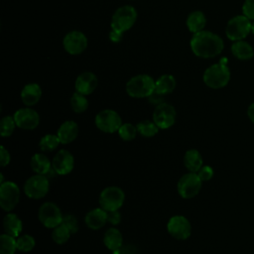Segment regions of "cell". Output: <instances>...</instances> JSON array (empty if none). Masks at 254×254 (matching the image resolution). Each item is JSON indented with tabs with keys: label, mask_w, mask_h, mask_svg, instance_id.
<instances>
[{
	"label": "cell",
	"mask_w": 254,
	"mask_h": 254,
	"mask_svg": "<svg viewBox=\"0 0 254 254\" xmlns=\"http://www.w3.org/2000/svg\"><path fill=\"white\" fill-rule=\"evenodd\" d=\"M10 163V154L8 150L5 149L4 146L0 147V165L1 167H5Z\"/></svg>",
	"instance_id": "obj_40"
},
{
	"label": "cell",
	"mask_w": 254,
	"mask_h": 254,
	"mask_svg": "<svg viewBox=\"0 0 254 254\" xmlns=\"http://www.w3.org/2000/svg\"><path fill=\"white\" fill-rule=\"evenodd\" d=\"M109 40L113 43H119L122 38H123V34L122 33H119V32H116L114 30H110L109 32Z\"/></svg>",
	"instance_id": "obj_42"
},
{
	"label": "cell",
	"mask_w": 254,
	"mask_h": 254,
	"mask_svg": "<svg viewBox=\"0 0 254 254\" xmlns=\"http://www.w3.org/2000/svg\"><path fill=\"white\" fill-rule=\"evenodd\" d=\"M121 220V214L118 210L107 211V221L113 225H116Z\"/></svg>",
	"instance_id": "obj_39"
},
{
	"label": "cell",
	"mask_w": 254,
	"mask_h": 254,
	"mask_svg": "<svg viewBox=\"0 0 254 254\" xmlns=\"http://www.w3.org/2000/svg\"><path fill=\"white\" fill-rule=\"evenodd\" d=\"M53 229L52 238L57 244H64L69 239L71 232L64 223H61Z\"/></svg>",
	"instance_id": "obj_32"
},
{
	"label": "cell",
	"mask_w": 254,
	"mask_h": 254,
	"mask_svg": "<svg viewBox=\"0 0 254 254\" xmlns=\"http://www.w3.org/2000/svg\"><path fill=\"white\" fill-rule=\"evenodd\" d=\"M252 23L244 15H237L231 18L225 28L226 37L233 41H240L245 39L251 32Z\"/></svg>",
	"instance_id": "obj_5"
},
{
	"label": "cell",
	"mask_w": 254,
	"mask_h": 254,
	"mask_svg": "<svg viewBox=\"0 0 254 254\" xmlns=\"http://www.w3.org/2000/svg\"><path fill=\"white\" fill-rule=\"evenodd\" d=\"M35 239L29 234L19 235L17 238V248L21 252H30L35 247Z\"/></svg>",
	"instance_id": "obj_33"
},
{
	"label": "cell",
	"mask_w": 254,
	"mask_h": 254,
	"mask_svg": "<svg viewBox=\"0 0 254 254\" xmlns=\"http://www.w3.org/2000/svg\"><path fill=\"white\" fill-rule=\"evenodd\" d=\"M3 227L5 233L13 237H18L23 229V223L17 214L8 213L3 219Z\"/></svg>",
	"instance_id": "obj_22"
},
{
	"label": "cell",
	"mask_w": 254,
	"mask_h": 254,
	"mask_svg": "<svg viewBox=\"0 0 254 254\" xmlns=\"http://www.w3.org/2000/svg\"><path fill=\"white\" fill-rule=\"evenodd\" d=\"M137 20V11L131 5H124L116 9L111 18V30L124 34L133 27Z\"/></svg>",
	"instance_id": "obj_4"
},
{
	"label": "cell",
	"mask_w": 254,
	"mask_h": 254,
	"mask_svg": "<svg viewBox=\"0 0 254 254\" xmlns=\"http://www.w3.org/2000/svg\"><path fill=\"white\" fill-rule=\"evenodd\" d=\"M167 229L169 234L178 240H186L191 233L190 222L183 215L172 216L167 223Z\"/></svg>",
	"instance_id": "obj_13"
},
{
	"label": "cell",
	"mask_w": 254,
	"mask_h": 254,
	"mask_svg": "<svg viewBox=\"0 0 254 254\" xmlns=\"http://www.w3.org/2000/svg\"><path fill=\"white\" fill-rule=\"evenodd\" d=\"M251 32L254 34V23H252V26H251Z\"/></svg>",
	"instance_id": "obj_44"
},
{
	"label": "cell",
	"mask_w": 254,
	"mask_h": 254,
	"mask_svg": "<svg viewBox=\"0 0 254 254\" xmlns=\"http://www.w3.org/2000/svg\"><path fill=\"white\" fill-rule=\"evenodd\" d=\"M226 62V59H222L218 64H214L204 70L202 79L206 86L219 89L227 85L230 80V70Z\"/></svg>",
	"instance_id": "obj_2"
},
{
	"label": "cell",
	"mask_w": 254,
	"mask_h": 254,
	"mask_svg": "<svg viewBox=\"0 0 254 254\" xmlns=\"http://www.w3.org/2000/svg\"><path fill=\"white\" fill-rule=\"evenodd\" d=\"M60 144H61V141L58 135L47 134L44 137H42V139L40 140L39 146H40V149L44 152H52L56 150Z\"/></svg>",
	"instance_id": "obj_30"
},
{
	"label": "cell",
	"mask_w": 254,
	"mask_h": 254,
	"mask_svg": "<svg viewBox=\"0 0 254 254\" xmlns=\"http://www.w3.org/2000/svg\"><path fill=\"white\" fill-rule=\"evenodd\" d=\"M202 182H207L213 177V169L210 166H202L196 173Z\"/></svg>",
	"instance_id": "obj_37"
},
{
	"label": "cell",
	"mask_w": 254,
	"mask_h": 254,
	"mask_svg": "<svg viewBox=\"0 0 254 254\" xmlns=\"http://www.w3.org/2000/svg\"><path fill=\"white\" fill-rule=\"evenodd\" d=\"M20 190L13 182H4L0 186V205L3 210H12L19 202Z\"/></svg>",
	"instance_id": "obj_11"
},
{
	"label": "cell",
	"mask_w": 254,
	"mask_h": 254,
	"mask_svg": "<svg viewBox=\"0 0 254 254\" xmlns=\"http://www.w3.org/2000/svg\"><path fill=\"white\" fill-rule=\"evenodd\" d=\"M49 188V179L44 175L36 174L26 181L24 185V191L28 197L39 199L48 193Z\"/></svg>",
	"instance_id": "obj_8"
},
{
	"label": "cell",
	"mask_w": 254,
	"mask_h": 254,
	"mask_svg": "<svg viewBox=\"0 0 254 254\" xmlns=\"http://www.w3.org/2000/svg\"><path fill=\"white\" fill-rule=\"evenodd\" d=\"M186 23L189 31L195 34L203 30L206 24V18L201 11H193L189 14Z\"/></svg>",
	"instance_id": "obj_24"
},
{
	"label": "cell",
	"mask_w": 254,
	"mask_h": 254,
	"mask_svg": "<svg viewBox=\"0 0 254 254\" xmlns=\"http://www.w3.org/2000/svg\"><path fill=\"white\" fill-rule=\"evenodd\" d=\"M125 199L124 191L119 187H107L99 195V205L106 211L118 210Z\"/></svg>",
	"instance_id": "obj_6"
},
{
	"label": "cell",
	"mask_w": 254,
	"mask_h": 254,
	"mask_svg": "<svg viewBox=\"0 0 254 254\" xmlns=\"http://www.w3.org/2000/svg\"><path fill=\"white\" fill-rule=\"evenodd\" d=\"M42 96V89L38 83H28L21 91V99L27 106L37 104Z\"/></svg>",
	"instance_id": "obj_20"
},
{
	"label": "cell",
	"mask_w": 254,
	"mask_h": 254,
	"mask_svg": "<svg viewBox=\"0 0 254 254\" xmlns=\"http://www.w3.org/2000/svg\"><path fill=\"white\" fill-rule=\"evenodd\" d=\"M17 248V240L15 237L5 233L0 236V254H15Z\"/></svg>",
	"instance_id": "obj_28"
},
{
	"label": "cell",
	"mask_w": 254,
	"mask_h": 254,
	"mask_svg": "<svg viewBox=\"0 0 254 254\" xmlns=\"http://www.w3.org/2000/svg\"><path fill=\"white\" fill-rule=\"evenodd\" d=\"M13 117L16 125L24 130H33L37 128L40 123V115L36 110L30 107L18 109Z\"/></svg>",
	"instance_id": "obj_15"
},
{
	"label": "cell",
	"mask_w": 254,
	"mask_h": 254,
	"mask_svg": "<svg viewBox=\"0 0 254 254\" xmlns=\"http://www.w3.org/2000/svg\"><path fill=\"white\" fill-rule=\"evenodd\" d=\"M16 122L13 116H5L0 121V134L2 137H8L12 135L15 129Z\"/></svg>",
	"instance_id": "obj_34"
},
{
	"label": "cell",
	"mask_w": 254,
	"mask_h": 254,
	"mask_svg": "<svg viewBox=\"0 0 254 254\" xmlns=\"http://www.w3.org/2000/svg\"><path fill=\"white\" fill-rule=\"evenodd\" d=\"M202 181L196 173L185 174L178 182V192L183 198H191L198 194Z\"/></svg>",
	"instance_id": "obj_7"
},
{
	"label": "cell",
	"mask_w": 254,
	"mask_h": 254,
	"mask_svg": "<svg viewBox=\"0 0 254 254\" xmlns=\"http://www.w3.org/2000/svg\"><path fill=\"white\" fill-rule=\"evenodd\" d=\"M97 83H98L97 77L93 72L84 71L80 73L75 79V83H74L75 91L83 95L91 94L97 87Z\"/></svg>",
	"instance_id": "obj_17"
},
{
	"label": "cell",
	"mask_w": 254,
	"mask_h": 254,
	"mask_svg": "<svg viewBox=\"0 0 254 254\" xmlns=\"http://www.w3.org/2000/svg\"><path fill=\"white\" fill-rule=\"evenodd\" d=\"M155 91V80L149 74H137L126 83V92L134 98L149 97Z\"/></svg>",
	"instance_id": "obj_3"
},
{
	"label": "cell",
	"mask_w": 254,
	"mask_h": 254,
	"mask_svg": "<svg viewBox=\"0 0 254 254\" xmlns=\"http://www.w3.org/2000/svg\"><path fill=\"white\" fill-rule=\"evenodd\" d=\"M192 53L202 59H210L218 56L223 48V40L216 34L209 31H200L193 34L190 42Z\"/></svg>",
	"instance_id": "obj_1"
},
{
	"label": "cell",
	"mask_w": 254,
	"mask_h": 254,
	"mask_svg": "<svg viewBox=\"0 0 254 254\" xmlns=\"http://www.w3.org/2000/svg\"><path fill=\"white\" fill-rule=\"evenodd\" d=\"M31 168L36 174L47 176L52 171L53 166L46 155L37 153L31 159Z\"/></svg>",
	"instance_id": "obj_21"
},
{
	"label": "cell",
	"mask_w": 254,
	"mask_h": 254,
	"mask_svg": "<svg viewBox=\"0 0 254 254\" xmlns=\"http://www.w3.org/2000/svg\"><path fill=\"white\" fill-rule=\"evenodd\" d=\"M247 115H248V118L250 119V121H251L252 123H254V103H251V104L248 106Z\"/></svg>",
	"instance_id": "obj_43"
},
{
	"label": "cell",
	"mask_w": 254,
	"mask_h": 254,
	"mask_svg": "<svg viewBox=\"0 0 254 254\" xmlns=\"http://www.w3.org/2000/svg\"><path fill=\"white\" fill-rule=\"evenodd\" d=\"M163 96H164V95L159 94V93H157L156 91H154V92L148 97V99H149V101H150L151 103H154V104L159 105V104H161V103L164 102V97H163Z\"/></svg>",
	"instance_id": "obj_41"
},
{
	"label": "cell",
	"mask_w": 254,
	"mask_h": 254,
	"mask_svg": "<svg viewBox=\"0 0 254 254\" xmlns=\"http://www.w3.org/2000/svg\"><path fill=\"white\" fill-rule=\"evenodd\" d=\"M84 221L90 229H100L107 222V211L101 207L93 208L87 212Z\"/></svg>",
	"instance_id": "obj_19"
},
{
	"label": "cell",
	"mask_w": 254,
	"mask_h": 254,
	"mask_svg": "<svg viewBox=\"0 0 254 254\" xmlns=\"http://www.w3.org/2000/svg\"><path fill=\"white\" fill-rule=\"evenodd\" d=\"M52 166L58 175H67L74 167V159L67 150L59 151L52 161Z\"/></svg>",
	"instance_id": "obj_16"
},
{
	"label": "cell",
	"mask_w": 254,
	"mask_h": 254,
	"mask_svg": "<svg viewBox=\"0 0 254 254\" xmlns=\"http://www.w3.org/2000/svg\"><path fill=\"white\" fill-rule=\"evenodd\" d=\"M40 222L47 228H55L63 221V214L59 206L51 201L44 202L38 212Z\"/></svg>",
	"instance_id": "obj_9"
},
{
	"label": "cell",
	"mask_w": 254,
	"mask_h": 254,
	"mask_svg": "<svg viewBox=\"0 0 254 254\" xmlns=\"http://www.w3.org/2000/svg\"><path fill=\"white\" fill-rule=\"evenodd\" d=\"M202 157L197 150L190 149L186 152L184 156V164L190 172L197 173L198 170L202 167Z\"/></svg>",
	"instance_id": "obj_26"
},
{
	"label": "cell",
	"mask_w": 254,
	"mask_h": 254,
	"mask_svg": "<svg viewBox=\"0 0 254 254\" xmlns=\"http://www.w3.org/2000/svg\"><path fill=\"white\" fill-rule=\"evenodd\" d=\"M231 52L235 58L242 61L250 60L254 56V51L251 45L243 40L234 42L231 46Z\"/></svg>",
	"instance_id": "obj_25"
},
{
	"label": "cell",
	"mask_w": 254,
	"mask_h": 254,
	"mask_svg": "<svg viewBox=\"0 0 254 254\" xmlns=\"http://www.w3.org/2000/svg\"><path fill=\"white\" fill-rule=\"evenodd\" d=\"M242 12L249 20H254V0H245L242 6Z\"/></svg>",
	"instance_id": "obj_38"
},
{
	"label": "cell",
	"mask_w": 254,
	"mask_h": 254,
	"mask_svg": "<svg viewBox=\"0 0 254 254\" xmlns=\"http://www.w3.org/2000/svg\"><path fill=\"white\" fill-rule=\"evenodd\" d=\"M137 131L138 133L143 136V137H153L155 136L158 131H159V127L156 125V123L154 121H150V120H143L141 122H139L137 125Z\"/></svg>",
	"instance_id": "obj_29"
},
{
	"label": "cell",
	"mask_w": 254,
	"mask_h": 254,
	"mask_svg": "<svg viewBox=\"0 0 254 254\" xmlns=\"http://www.w3.org/2000/svg\"><path fill=\"white\" fill-rule=\"evenodd\" d=\"M120 138L124 141H131L135 139L136 134H137V127L134 126L131 123H124L121 125L119 130L117 131Z\"/></svg>",
	"instance_id": "obj_35"
},
{
	"label": "cell",
	"mask_w": 254,
	"mask_h": 254,
	"mask_svg": "<svg viewBox=\"0 0 254 254\" xmlns=\"http://www.w3.org/2000/svg\"><path fill=\"white\" fill-rule=\"evenodd\" d=\"M70 106L74 112L82 113L88 107V100L85 95L75 91L70 98Z\"/></svg>",
	"instance_id": "obj_31"
},
{
	"label": "cell",
	"mask_w": 254,
	"mask_h": 254,
	"mask_svg": "<svg viewBox=\"0 0 254 254\" xmlns=\"http://www.w3.org/2000/svg\"><path fill=\"white\" fill-rule=\"evenodd\" d=\"M62 223H64L71 232V234L76 233L78 230V223H77V219L74 215L72 214H66L63 217V221Z\"/></svg>",
	"instance_id": "obj_36"
},
{
	"label": "cell",
	"mask_w": 254,
	"mask_h": 254,
	"mask_svg": "<svg viewBox=\"0 0 254 254\" xmlns=\"http://www.w3.org/2000/svg\"><path fill=\"white\" fill-rule=\"evenodd\" d=\"M177 112L173 105L163 102L156 106L153 112V121L160 129H168L176 122Z\"/></svg>",
	"instance_id": "obj_12"
},
{
	"label": "cell",
	"mask_w": 254,
	"mask_h": 254,
	"mask_svg": "<svg viewBox=\"0 0 254 254\" xmlns=\"http://www.w3.org/2000/svg\"><path fill=\"white\" fill-rule=\"evenodd\" d=\"M176 84V78L172 74H163L155 80V91L159 94L165 95L173 92Z\"/></svg>",
	"instance_id": "obj_27"
},
{
	"label": "cell",
	"mask_w": 254,
	"mask_h": 254,
	"mask_svg": "<svg viewBox=\"0 0 254 254\" xmlns=\"http://www.w3.org/2000/svg\"><path fill=\"white\" fill-rule=\"evenodd\" d=\"M57 135L62 144H69L76 139L78 135V126L72 120L64 121L58 129Z\"/></svg>",
	"instance_id": "obj_18"
},
{
	"label": "cell",
	"mask_w": 254,
	"mask_h": 254,
	"mask_svg": "<svg viewBox=\"0 0 254 254\" xmlns=\"http://www.w3.org/2000/svg\"><path fill=\"white\" fill-rule=\"evenodd\" d=\"M103 242H104V245L109 250L116 251L122 246L123 237H122V234L119 231V229H117L115 227H110L104 233Z\"/></svg>",
	"instance_id": "obj_23"
},
{
	"label": "cell",
	"mask_w": 254,
	"mask_h": 254,
	"mask_svg": "<svg viewBox=\"0 0 254 254\" xmlns=\"http://www.w3.org/2000/svg\"><path fill=\"white\" fill-rule=\"evenodd\" d=\"M96 127L105 133H114L119 130L122 125L120 115L111 109H104L95 116Z\"/></svg>",
	"instance_id": "obj_10"
},
{
	"label": "cell",
	"mask_w": 254,
	"mask_h": 254,
	"mask_svg": "<svg viewBox=\"0 0 254 254\" xmlns=\"http://www.w3.org/2000/svg\"><path fill=\"white\" fill-rule=\"evenodd\" d=\"M87 44L88 41L86 36L80 31H70L63 40V45L65 52L72 56L83 53L87 48Z\"/></svg>",
	"instance_id": "obj_14"
}]
</instances>
